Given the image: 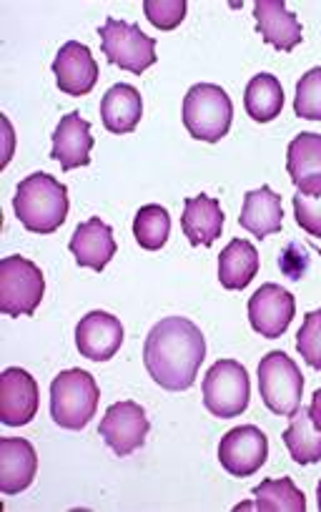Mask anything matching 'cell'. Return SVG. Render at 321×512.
I'll return each mask as SVG.
<instances>
[{
  "instance_id": "cell-1",
  "label": "cell",
  "mask_w": 321,
  "mask_h": 512,
  "mask_svg": "<svg viewBox=\"0 0 321 512\" xmlns=\"http://www.w3.org/2000/svg\"><path fill=\"white\" fill-rule=\"evenodd\" d=\"M206 359V339L186 317H166L148 332L143 362L153 382L169 392L194 387L201 362Z\"/></svg>"
},
{
  "instance_id": "cell-2",
  "label": "cell",
  "mask_w": 321,
  "mask_h": 512,
  "mask_svg": "<svg viewBox=\"0 0 321 512\" xmlns=\"http://www.w3.org/2000/svg\"><path fill=\"white\" fill-rule=\"evenodd\" d=\"M18 221L33 234H53L68 216V189L51 174H31L13 196Z\"/></svg>"
},
{
  "instance_id": "cell-3",
  "label": "cell",
  "mask_w": 321,
  "mask_h": 512,
  "mask_svg": "<svg viewBox=\"0 0 321 512\" xmlns=\"http://www.w3.org/2000/svg\"><path fill=\"white\" fill-rule=\"evenodd\" d=\"M98 390L93 374L86 369H66L51 384V417L63 430H83L96 417Z\"/></svg>"
},
{
  "instance_id": "cell-4",
  "label": "cell",
  "mask_w": 321,
  "mask_h": 512,
  "mask_svg": "<svg viewBox=\"0 0 321 512\" xmlns=\"http://www.w3.org/2000/svg\"><path fill=\"white\" fill-rule=\"evenodd\" d=\"M234 118L229 93L214 83H196L184 98V126L196 141L216 144L224 139Z\"/></svg>"
},
{
  "instance_id": "cell-5",
  "label": "cell",
  "mask_w": 321,
  "mask_h": 512,
  "mask_svg": "<svg viewBox=\"0 0 321 512\" xmlns=\"http://www.w3.org/2000/svg\"><path fill=\"white\" fill-rule=\"evenodd\" d=\"M46 292L38 264L26 256H6L0 262V312L6 317H31Z\"/></svg>"
},
{
  "instance_id": "cell-6",
  "label": "cell",
  "mask_w": 321,
  "mask_h": 512,
  "mask_svg": "<svg viewBox=\"0 0 321 512\" xmlns=\"http://www.w3.org/2000/svg\"><path fill=\"white\" fill-rule=\"evenodd\" d=\"M259 392L274 415L291 417L301 407L304 374L286 352H269L259 362Z\"/></svg>"
},
{
  "instance_id": "cell-7",
  "label": "cell",
  "mask_w": 321,
  "mask_h": 512,
  "mask_svg": "<svg viewBox=\"0 0 321 512\" xmlns=\"http://www.w3.org/2000/svg\"><path fill=\"white\" fill-rule=\"evenodd\" d=\"M101 48L108 63L141 76L156 63V38L146 36L136 23L106 18L101 28Z\"/></svg>"
},
{
  "instance_id": "cell-8",
  "label": "cell",
  "mask_w": 321,
  "mask_h": 512,
  "mask_svg": "<svg viewBox=\"0 0 321 512\" xmlns=\"http://www.w3.org/2000/svg\"><path fill=\"white\" fill-rule=\"evenodd\" d=\"M249 372L236 359H219L204 377V405L221 420L239 417L249 407Z\"/></svg>"
},
{
  "instance_id": "cell-9",
  "label": "cell",
  "mask_w": 321,
  "mask_h": 512,
  "mask_svg": "<svg viewBox=\"0 0 321 512\" xmlns=\"http://www.w3.org/2000/svg\"><path fill=\"white\" fill-rule=\"evenodd\" d=\"M269 457V440L254 425L234 427L219 442V462L229 475L249 477L264 467Z\"/></svg>"
},
{
  "instance_id": "cell-10",
  "label": "cell",
  "mask_w": 321,
  "mask_h": 512,
  "mask_svg": "<svg viewBox=\"0 0 321 512\" xmlns=\"http://www.w3.org/2000/svg\"><path fill=\"white\" fill-rule=\"evenodd\" d=\"M148 427L151 425H148V417L143 412V407L126 400L108 407L101 420V427H98V435L106 440V445L118 457H128L146 442Z\"/></svg>"
},
{
  "instance_id": "cell-11",
  "label": "cell",
  "mask_w": 321,
  "mask_h": 512,
  "mask_svg": "<svg viewBox=\"0 0 321 512\" xmlns=\"http://www.w3.org/2000/svg\"><path fill=\"white\" fill-rule=\"evenodd\" d=\"M38 382L21 367H8L0 374V422L23 427L38 415Z\"/></svg>"
},
{
  "instance_id": "cell-12",
  "label": "cell",
  "mask_w": 321,
  "mask_h": 512,
  "mask_svg": "<svg viewBox=\"0 0 321 512\" xmlns=\"http://www.w3.org/2000/svg\"><path fill=\"white\" fill-rule=\"evenodd\" d=\"M296 302L286 289L279 284H264L256 289L254 297L249 299V322L256 334L266 339H276L289 329L294 319Z\"/></svg>"
},
{
  "instance_id": "cell-13",
  "label": "cell",
  "mask_w": 321,
  "mask_h": 512,
  "mask_svg": "<svg viewBox=\"0 0 321 512\" xmlns=\"http://www.w3.org/2000/svg\"><path fill=\"white\" fill-rule=\"evenodd\" d=\"M123 344V324L121 319L108 312H91L78 322L76 327V347L81 357L91 362H108L116 357Z\"/></svg>"
},
{
  "instance_id": "cell-14",
  "label": "cell",
  "mask_w": 321,
  "mask_h": 512,
  "mask_svg": "<svg viewBox=\"0 0 321 512\" xmlns=\"http://www.w3.org/2000/svg\"><path fill=\"white\" fill-rule=\"evenodd\" d=\"M53 76H56L58 88L66 96H86L98 81V63L93 61L88 46L78 41H68L58 51L56 61H53Z\"/></svg>"
},
{
  "instance_id": "cell-15",
  "label": "cell",
  "mask_w": 321,
  "mask_h": 512,
  "mask_svg": "<svg viewBox=\"0 0 321 512\" xmlns=\"http://www.w3.org/2000/svg\"><path fill=\"white\" fill-rule=\"evenodd\" d=\"M38 455L33 445L23 437H3L0 440V492L18 495L28 490L36 480Z\"/></svg>"
},
{
  "instance_id": "cell-16",
  "label": "cell",
  "mask_w": 321,
  "mask_h": 512,
  "mask_svg": "<svg viewBox=\"0 0 321 512\" xmlns=\"http://www.w3.org/2000/svg\"><path fill=\"white\" fill-rule=\"evenodd\" d=\"M91 149V123L81 118V113L76 111L63 116L61 123L56 126V134H53L51 159H56L63 171H73L91 164Z\"/></svg>"
},
{
  "instance_id": "cell-17",
  "label": "cell",
  "mask_w": 321,
  "mask_h": 512,
  "mask_svg": "<svg viewBox=\"0 0 321 512\" xmlns=\"http://www.w3.org/2000/svg\"><path fill=\"white\" fill-rule=\"evenodd\" d=\"M71 251L76 256L78 267L93 269V272H103L108 267L113 256H116V239H113V229L101 221L98 216L78 224V229L71 236Z\"/></svg>"
},
{
  "instance_id": "cell-18",
  "label": "cell",
  "mask_w": 321,
  "mask_h": 512,
  "mask_svg": "<svg viewBox=\"0 0 321 512\" xmlns=\"http://www.w3.org/2000/svg\"><path fill=\"white\" fill-rule=\"evenodd\" d=\"M254 18L264 43L274 46L276 51H294L304 38L299 18L286 8L284 0H259L254 3Z\"/></svg>"
},
{
  "instance_id": "cell-19",
  "label": "cell",
  "mask_w": 321,
  "mask_h": 512,
  "mask_svg": "<svg viewBox=\"0 0 321 512\" xmlns=\"http://www.w3.org/2000/svg\"><path fill=\"white\" fill-rule=\"evenodd\" d=\"M286 171L304 196H321V134H299L286 151Z\"/></svg>"
},
{
  "instance_id": "cell-20",
  "label": "cell",
  "mask_w": 321,
  "mask_h": 512,
  "mask_svg": "<svg viewBox=\"0 0 321 512\" xmlns=\"http://www.w3.org/2000/svg\"><path fill=\"white\" fill-rule=\"evenodd\" d=\"M181 229L189 236L191 246H211L221 236L224 229V211L219 199L214 196H189L184 201V216H181Z\"/></svg>"
},
{
  "instance_id": "cell-21",
  "label": "cell",
  "mask_w": 321,
  "mask_h": 512,
  "mask_svg": "<svg viewBox=\"0 0 321 512\" xmlns=\"http://www.w3.org/2000/svg\"><path fill=\"white\" fill-rule=\"evenodd\" d=\"M241 229L254 234L256 239L276 234L284 226V206H281V196L274 194L269 186L249 191L244 196V209L239 216Z\"/></svg>"
},
{
  "instance_id": "cell-22",
  "label": "cell",
  "mask_w": 321,
  "mask_h": 512,
  "mask_svg": "<svg viewBox=\"0 0 321 512\" xmlns=\"http://www.w3.org/2000/svg\"><path fill=\"white\" fill-rule=\"evenodd\" d=\"M141 116L143 101L136 88L128 86V83H118V86L108 88L101 101V118L106 131L118 136L131 134V131H136Z\"/></svg>"
},
{
  "instance_id": "cell-23",
  "label": "cell",
  "mask_w": 321,
  "mask_h": 512,
  "mask_svg": "<svg viewBox=\"0 0 321 512\" xmlns=\"http://www.w3.org/2000/svg\"><path fill=\"white\" fill-rule=\"evenodd\" d=\"M259 274V251L251 241L234 239L219 256V282L221 287L236 292L246 289Z\"/></svg>"
},
{
  "instance_id": "cell-24",
  "label": "cell",
  "mask_w": 321,
  "mask_h": 512,
  "mask_svg": "<svg viewBox=\"0 0 321 512\" xmlns=\"http://www.w3.org/2000/svg\"><path fill=\"white\" fill-rule=\"evenodd\" d=\"M244 106L256 123L274 121L284 108V88H281L279 78L271 73H259L251 78L244 93Z\"/></svg>"
},
{
  "instance_id": "cell-25",
  "label": "cell",
  "mask_w": 321,
  "mask_h": 512,
  "mask_svg": "<svg viewBox=\"0 0 321 512\" xmlns=\"http://www.w3.org/2000/svg\"><path fill=\"white\" fill-rule=\"evenodd\" d=\"M284 445L299 465H314L321 460V432L309 417V407H301L291 415V425L284 432Z\"/></svg>"
},
{
  "instance_id": "cell-26",
  "label": "cell",
  "mask_w": 321,
  "mask_h": 512,
  "mask_svg": "<svg viewBox=\"0 0 321 512\" xmlns=\"http://www.w3.org/2000/svg\"><path fill=\"white\" fill-rule=\"evenodd\" d=\"M254 510L261 512H304L306 497L291 477L264 480L254 487Z\"/></svg>"
},
{
  "instance_id": "cell-27",
  "label": "cell",
  "mask_w": 321,
  "mask_h": 512,
  "mask_svg": "<svg viewBox=\"0 0 321 512\" xmlns=\"http://www.w3.org/2000/svg\"><path fill=\"white\" fill-rule=\"evenodd\" d=\"M171 234V216L164 206L148 204L141 206L133 219V236H136L138 246L146 251H158L169 241Z\"/></svg>"
},
{
  "instance_id": "cell-28",
  "label": "cell",
  "mask_w": 321,
  "mask_h": 512,
  "mask_svg": "<svg viewBox=\"0 0 321 512\" xmlns=\"http://www.w3.org/2000/svg\"><path fill=\"white\" fill-rule=\"evenodd\" d=\"M294 111L306 121H321V68H311L296 83Z\"/></svg>"
},
{
  "instance_id": "cell-29",
  "label": "cell",
  "mask_w": 321,
  "mask_h": 512,
  "mask_svg": "<svg viewBox=\"0 0 321 512\" xmlns=\"http://www.w3.org/2000/svg\"><path fill=\"white\" fill-rule=\"evenodd\" d=\"M296 349L309 367L321 369V309H314L304 317V324L296 334Z\"/></svg>"
},
{
  "instance_id": "cell-30",
  "label": "cell",
  "mask_w": 321,
  "mask_h": 512,
  "mask_svg": "<svg viewBox=\"0 0 321 512\" xmlns=\"http://www.w3.org/2000/svg\"><path fill=\"white\" fill-rule=\"evenodd\" d=\"M143 13L158 31H174L186 18V0H146Z\"/></svg>"
},
{
  "instance_id": "cell-31",
  "label": "cell",
  "mask_w": 321,
  "mask_h": 512,
  "mask_svg": "<svg viewBox=\"0 0 321 512\" xmlns=\"http://www.w3.org/2000/svg\"><path fill=\"white\" fill-rule=\"evenodd\" d=\"M294 216L296 224L309 236L321 239V196H294Z\"/></svg>"
},
{
  "instance_id": "cell-32",
  "label": "cell",
  "mask_w": 321,
  "mask_h": 512,
  "mask_svg": "<svg viewBox=\"0 0 321 512\" xmlns=\"http://www.w3.org/2000/svg\"><path fill=\"white\" fill-rule=\"evenodd\" d=\"M309 417L311 422H314L316 430L321 432V387L314 392V397H311V405H309Z\"/></svg>"
},
{
  "instance_id": "cell-33",
  "label": "cell",
  "mask_w": 321,
  "mask_h": 512,
  "mask_svg": "<svg viewBox=\"0 0 321 512\" xmlns=\"http://www.w3.org/2000/svg\"><path fill=\"white\" fill-rule=\"evenodd\" d=\"M316 492H319V510H321V482H319V490Z\"/></svg>"
}]
</instances>
